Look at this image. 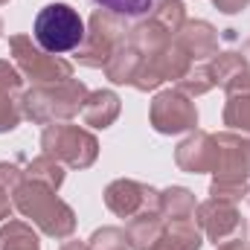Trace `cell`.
Listing matches in <instances>:
<instances>
[{
  "label": "cell",
  "instance_id": "cell-2",
  "mask_svg": "<svg viewBox=\"0 0 250 250\" xmlns=\"http://www.w3.org/2000/svg\"><path fill=\"white\" fill-rule=\"evenodd\" d=\"M96 3H99V6H105V9H111L114 15L140 18V15H146V12H151L157 0H96Z\"/></svg>",
  "mask_w": 250,
  "mask_h": 250
},
{
  "label": "cell",
  "instance_id": "cell-1",
  "mask_svg": "<svg viewBox=\"0 0 250 250\" xmlns=\"http://www.w3.org/2000/svg\"><path fill=\"white\" fill-rule=\"evenodd\" d=\"M35 41L47 53H70L84 38V21L67 3H50L35 18Z\"/></svg>",
  "mask_w": 250,
  "mask_h": 250
}]
</instances>
